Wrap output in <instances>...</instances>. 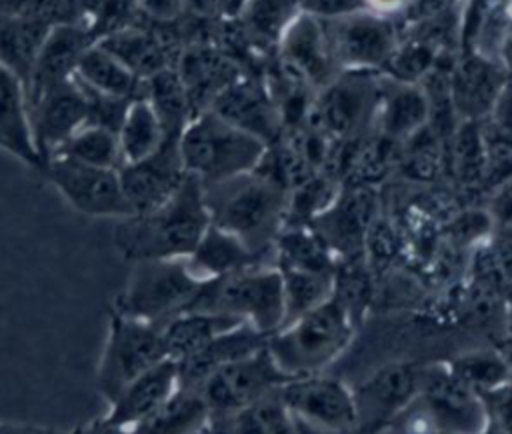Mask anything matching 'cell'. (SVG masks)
Returning <instances> with one entry per match:
<instances>
[{
    "instance_id": "1",
    "label": "cell",
    "mask_w": 512,
    "mask_h": 434,
    "mask_svg": "<svg viewBox=\"0 0 512 434\" xmlns=\"http://www.w3.org/2000/svg\"><path fill=\"white\" fill-rule=\"evenodd\" d=\"M208 226L210 212L204 186L188 174L158 208L120 218L112 230V244L130 264L188 258Z\"/></svg>"
},
{
    "instance_id": "2",
    "label": "cell",
    "mask_w": 512,
    "mask_h": 434,
    "mask_svg": "<svg viewBox=\"0 0 512 434\" xmlns=\"http://www.w3.org/2000/svg\"><path fill=\"white\" fill-rule=\"evenodd\" d=\"M210 222L240 238L254 254L272 260V246L286 224L288 190L252 170L204 186Z\"/></svg>"
},
{
    "instance_id": "3",
    "label": "cell",
    "mask_w": 512,
    "mask_h": 434,
    "mask_svg": "<svg viewBox=\"0 0 512 434\" xmlns=\"http://www.w3.org/2000/svg\"><path fill=\"white\" fill-rule=\"evenodd\" d=\"M354 318L332 296L268 336L266 348L290 380L324 372L352 342Z\"/></svg>"
},
{
    "instance_id": "4",
    "label": "cell",
    "mask_w": 512,
    "mask_h": 434,
    "mask_svg": "<svg viewBox=\"0 0 512 434\" xmlns=\"http://www.w3.org/2000/svg\"><path fill=\"white\" fill-rule=\"evenodd\" d=\"M266 148L268 144L210 110L198 112L178 138L182 166L202 186L252 172Z\"/></svg>"
},
{
    "instance_id": "5",
    "label": "cell",
    "mask_w": 512,
    "mask_h": 434,
    "mask_svg": "<svg viewBox=\"0 0 512 434\" xmlns=\"http://www.w3.org/2000/svg\"><path fill=\"white\" fill-rule=\"evenodd\" d=\"M186 310L228 314L270 336L284 324L282 272L274 262H258L208 280Z\"/></svg>"
},
{
    "instance_id": "6",
    "label": "cell",
    "mask_w": 512,
    "mask_h": 434,
    "mask_svg": "<svg viewBox=\"0 0 512 434\" xmlns=\"http://www.w3.org/2000/svg\"><path fill=\"white\" fill-rule=\"evenodd\" d=\"M204 280L188 266L186 258L132 262L126 284L112 302V312L162 324L186 310L196 298Z\"/></svg>"
},
{
    "instance_id": "7",
    "label": "cell",
    "mask_w": 512,
    "mask_h": 434,
    "mask_svg": "<svg viewBox=\"0 0 512 434\" xmlns=\"http://www.w3.org/2000/svg\"><path fill=\"white\" fill-rule=\"evenodd\" d=\"M384 72H338L310 102L304 124L336 142L356 140L374 130Z\"/></svg>"
},
{
    "instance_id": "8",
    "label": "cell",
    "mask_w": 512,
    "mask_h": 434,
    "mask_svg": "<svg viewBox=\"0 0 512 434\" xmlns=\"http://www.w3.org/2000/svg\"><path fill=\"white\" fill-rule=\"evenodd\" d=\"M166 360L160 324L110 310L108 330L96 364V386L110 404L134 378Z\"/></svg>"
},
{
    "instance_id": "9",
    "label": "cell",
    "mask_w": 512,
    "mask_h": 434,
    "mask_svg": "<svg viewBox=\"0 0 512 434\" xmlns=\"http://www.w3.org/2000/svg\"><path fill=\"white\" fill-rule=\"evenodd\" d=\"M40 174L56 188L62 200L90 218H126L132 212L116 168H100L70 158H48Z\"/></svg>"
},
{
    "instance_id": "10",
    "label": "cell",
    "mask_w": 512,
    "mask_h": 434,
    "mask_svg": "<svg viewBox=\"0 0 512 434\" xmlns=\"http://www.w3.org/2000/svg\"><path fill=\"white\" fill-rule=\"evenodd\" d=\"M324 30L338 72H384L400 40L394 22L370 10L328 20Z\"/></svg>"
},
{
    "instance_id": "11",
    "label": "cell",
    "mask_w": 512,
    "mask_h": 434,
    "mask_svg": "<svg viewBox=\"0 0 512 434\" xmlns=\"http://www.w3.org/2000/svg\"><path fill=\"white\" fill-rule=\"evenodd\" d=\"M286 380L264 344L260 350L212 372L196 390L208 404L210 416H220L274 394Z\"/></svg>"
},
{
    "instance_id": "12",
    "label": "cell",
    "mask_w": 512,
    "mask_h": 434,
    "mask_svg": "<svg viewBox=\"0 0 512 434\" xmlns=\"http://www.w3.org/2000/svg\"><path fill=\"white\" fill-rule=\"evenodd\" d=\"M378 216L380 194L376 186L342 182L336 198L310 226L340 262L364 256L366 234Z\"/></svg>"
},
{
    "instance_id": "13",
    "label": "cell",
    "mask_w": 512,
    "mask_h": 434,
    "mask_svg": "<svg viewBox=\"0 0 512 434\" xmlns=\"http://www.w3.org/2000/svg\"><path fill=\"white\" fill-rule=\"evenodd\" d=\"M278 396L292 418L318 430L338 434L358 424L354 392L324 372L286 380L278 388Z\"/></svg>"
},
{
    "instance_id": "14",
    "label": "cell",
    "mask_w": 512,
    "mask_h": 434,
    "mask_svg": "<svg viewBox=\"0 0 512 434\" xmlns=\"http://www.w3.org/2000/svg\"><path fill=\"white\" fill-rule=\"evenodd\" d=\"M274 72L310 92L324 88L336 74L324 22L300 12L274 50Z\"/></svg>"
},
{
    "instance_id": "15",
    "label": "cell",
    "mask_w": 512,
    "mask_h": 434,
    "mask_svg": "<svg viewBox=\"0 0 512 434\" xmlns=\"http://www.w3.org/2000/svg\"><path fill=\"white\" fill-rule=\"evenodd\" d=\"M418 396L430 422L448 434H480L486 428L488 412L472 386L462 382L450 368L420 372Z\"/></svg>"
},
{
    "instance_id": "16",
    "label": "cell",
    "mask_w": 512,
    "mask_h": 434,
    "mask_svg": "<svg viewBox=\"0 0 512 434\" xmlns=\"http://www.w3.org/2000/svg\"><path fill=\"white\" fill-rule=\"evenodd\" d=\"M208 110L268 146L284 132L280 108L270 84L264 74H256L254 70L244 72L224 88Z\"/></svg>"
},
{
    "instance_id": "17",
    "label": "cell",
    "mask_w": 512,
    "mask_h": 434,
    "mask_svg": "<svg viewBox=\"0 0 512 434\" xmlns=\"http://www.w3.org/2000/svg\"><path fill=\"white\" fill-rule=\"evenodd\" d=\"M178 138L180 136H166L156 152L118 168L124 196L134 214L164 204L188 176L182 166Z\"/></svg>"
},
{
    "instance_id": "18",
    "label": "cell",
    "mask_w": 512,
    "mask_h": 434,
    "mask_svg": "<svg viewBox=\"0 0 512 434\" xmlns=\"http://www.w3.org/2000/svg\"><path fill=\"white\" fill-rule=\"evenodd\" d=\"M34 146L42 164L86 124V100L76 78L46 90L28 102Z\"/></svg>"
},
{
    "instance_id": "19",
    "label": "cell",
    "mask_w": 512,
    "mask_h": 434,
    "mask_svg": "<svg viewBox=\"0 0 512 434\" xmlns=\"http://www.w3.org/2000/svg\"><path fill=\"white\" fill-rule=\"evenodd\" d=\"M506 78L508 72L498 62L474 52H460L454 58L448 78V94L456 120H486Z\"/></svg>"
},
{
    "instance_id": "20",
    "label": "cell",
    "mask_w": 512,
    "mask_h": 434,
    "mask_svg": "<svg viewBox=\"0 0 512 434\" xmlns=\"http://www.w3.org/2000/svg\"><path fill=\"white\" fill-rule=\"evenodd\" d=\"M176 70L196 116L208 110L214 98L250 68L214 44H194L182 50Z\"/></svg>"
},
{
    "instance_id": "21",
    "label": "cell",
    "mask_w": 512,
    "mask_h": 434,
    "mask_svg": "<svg viewBox=\"0 0 512 434\" xmlns=\"http://www.w3.org/2000/svg\"><path fill=\"white\" fill-rule=\"evenodd\" d=\"M94 44L86 24H52L36 56L30 82L26 86L28 102L46 90L74 78L82 54Z\"/></svg>"
},
{
    "instance_id": "22",
    "label": "cell",
    "mask_w": 512,
    "mask_h": 434,
    "mask_svg": "<svg viewBox=\"0 0 512 434\" xmlns=\"http://www.w3.org/2000/svg\"><path fill=\"white\" fill-rule=\"evenodd\" d=\"M180 388L178 366L166 358L134 378L110 404L104 414L106 420L124 428H136L150 414H154Z\"/></svg>"
},
{
    "instance_id": "23",
    "label": "cell",
    "mask_w": 512,
    "mask_h": 434,
    "mask_svg": "<svg viewBox=\"0 0 512 434\" xmlns=\"http://www.w3.org/2000/svg\"><path fill=\"white\" fill-rule=\"evenodd\" d=\"M430 98L420 82H402L384 74L374 130L406 142L430 124Z\"/></svg>"
},
{
    "instance_id": "24",
    "label": "cell",
    "mask_w": 512,
    "mask_h": 434,
    "mask_svg": "<svg viewBox=\"0 0 512 434\" xmlns=\"http://www.w3.org/2000/svg\"><path fill=\"white\" fill-rule=\"evenodd\" d=\"M0 150L40 172L42 158L34 146L24 84L0 66Z\"/></svg>"
},
{
    "instance_id": "25",
    "label": "cell",
    "mask_w": 512,
    "mask_h": 434,
    "mask_svg": "<svg viewBox=\"0 0 512 434\" xmlns=\"http://www.w3.org/2000/svg\"><path fill=\"white\" fill-rule=\"evenodd\" d=\"M266 340L268 336H264L246 322L226 330L196 354L176 362L180 386L198 388L212 372L260 350L266 344Z\"/></svg>"
},
{
    "instance_id": "26",
    "label": "cell",
    "mask_w": 512,
    "mask_h": 434,
    "mask_svg": "<svg viewBox=\"0 0 512 434\" xmlns=\"http://www.w3.org/2000/svg\"><path fill=\"white\" fill-rule=\"evenodd\" d=\"M238 324H242V320L228 314L208 310H182L160 324L166 358L180 362Z\"/></svg>"
},
{
    "instance_id": "27",
    "label": "cell",
    "mask_w": 512,
    "mask_h": 434,
    "mask_svg": "<svg viewBox=\"0 0 512 434\" xmlns=\"http://www.w3.org/2000/svg\"><path fill=\"white\" fill-rule=\"evenodd\" d=\"M420 372L410 364H388L376 370L360 388L356 396L358 422L362 414L390 416L402 410L418 396Z\"/></svg>"
},
{
    "instance_id": "28",
    "label": "cell",
    "mask_w": 512,
    "mask_h": 434,
    "mask_svg": "<svg viewBox=\"0 0 512 434\" xmlns=\"http://www.w3.org/2000/svg\"><path fill=\"white\" fill-rule=\"evenodd\" d=\"M186 262L200 280L208 282L244 270L252 264L272 260L260 258L240 238L210 222V226L206 228L204 236L196 244L194 252L186 258Z\"/></svg>"
},
{
    "instance_id": "29",
    "label": "cell",
    "mask_w": 512,
    "mask_h": 434,
    "mask_svg": "<svg viewBox=\"0 0 512 434\" xmlns=\"http://www.w3.org/2000/svg\"><path fill=\"white\" fill-rule=\"evenodd\" d=\"M444 162L446 172L460 190L484 192V120H462L454 126L444 144Z\"/></svg>"
},
{
    "instance_id": "30",
    "label": "cell",
    "mask_w": 512,
    "mask_h": 434,
    "mask_svg": "<svg viewBox=\"0 0 512 434\" xmlns=\"http://www.w3.org/2000/svg\"><path fill=\"white\" fill-rule=\"evenodd\" d=\"M50 28L52 22L44 18L0 14V66L12 72L24 88Z\"/></svg>"
},
{
    "instance_id": "31",
    "label": "cell",
    "mask_w": 512,
    "mask_h": 434,
    "mask_svg": "<svg viewBox=\"0 0 512 434\" xmlns=\"http://www.w3.org/2000/svg\"><path fill=\"white\" fill-rule=\"evenodd\" d=\"M300 12V0H246L236 22L252 54L274 56L282 34Z\"/></svg>"
},
{
    "instance_id": "32",
    "label": "cell",
    "mask_w": 512,
    "mask_h": 434,
    "mask_svg": "<svg viewBox=\"0 0 512 434\" xmlns=\"http://www.w3.org/2000/svg\"><path fill=\"white\" fill-rule=\"evenodd\" d=\"M202 434H294V418L276 390L236 412L210 416Z\"/></svg>"
},
{
    "instance_id": "33",
    "label": "cell",
    "mask_w": 512,
    "mask_h": 434,
    "mask_svg": "<svg viewBox=\"0 0 512 434\" xmlns=\"http://www.w3.org/2000/svg\"><path fill=\"white\" fill-rule=\"evenodd\" d=\"M82 84L102 94L138 100L146 96V80L128 70L116 56L100 44H92L80 58L76 74Z\"/></svg>"
},
{
    "instance_id": "34",
    "label": "cell",
    "mask_w": 512,
    "mask_h": 434,
    "mask_svg": "<svg viewBox=\"0 0 512 434\" xmlns=\"http://www.w3.org/2000/svg\"><path fill=\"white\" fill-rule=\"evenodd\" d=\"M210 408L196 388L180 386L154 414L132 428V434H202Z\"/></svg>"
},
{
    "instance_id": "35",
    "label": "cell",
    "mask_w": 512,
    "mask_h": 434,
    "mask_svg": "<svg viewBox=\"0 0 512 434\" xmlns=\"http://www.w3.org/2000/svg\"><path fill=\"white\" fill-rule=\"evenodd\" d=\"M272 262L278 268L326 272L336 270V258L310 224H286L274 246Z\"/></svg>"
},
{
    "instance_id": "36",
    "label": "cell",
    "mask_w": 512,
    "mask_h": 434,
    "mask_svg": "<svg viewBox=\"0 0 512 434\" xmlns=\"http://www.w3.org/2000/svg\"><path fill=\"white\" fill-rule=\"evenodd\" d=\"M144 98L154 108L166 136H180L186 124L194 118L192 104L176 66L164 68L146 78Z\"/></svg>"
},
{
    "instance_id": "37",
    "label": "cell",
    "mask_w": 512,
    "mask_h": 434,
    "mask_svg": "<svg viewBox=\"0 0 512 434\" xmlns=\"http://www.w3.org/2000/svg\"><path fill=\"white\" fill-rule=\"evenodd\" d=\"M118 146L122 164L138 162L160 148L166 134L146 98L132 100L118 128Z\"/></svg>"
},
{
    "instance_id": "38",
    "label": "cell",
    "mask_w": 512,
    "mask_h": 434,
    "mask_svg": "<svg viewBox=\"0 0 512 434\" xmlns=\"http://www.w3.org/2000/svg\"><path fill=\"white\" fill-rule=\"evenodd\" d=\"M444 140L428 124L402 142V154L396 172L416 184H432L446 172Z\"/></svg>"
},
{
    "instance_id": "39",
    "label": "cell",
    "mask_w": 512,
    "mask_h": 434,
    "mask_svg": "<svg viewBox=\"0 0 512 434\" xmlns=\"http://www.w3.org/2000/svg\"><path fill=\"white\" fill-rule=\"evenodd\" d=\"M280 272L284 284V324L332 298L334 272L326 274L292 268H280Z\"/></svg>"
},
{
    "instance_id": "40",
    "label": "cell",
    "mask_w": 512,
    "mask_h": 434,
    "mask_svg": "<svg viewBox=\"0 0 512 434\" xmlns=\"http://www.w3.org/2000/svg\"><path fill=\"white\" fill-rule=\"evenodd\" d=\"M54 156L70 158L80 164L100 166V168H120L122 156L118 146V136L112 130L84 124L78 128L58 150ZM50 156V158H54Z\"/></svg>"
},
{
    "instance_id": "41",
    "label": "cell",
    "mask_w": 512,
    "mask_h": 434,
    "mask_svg": "<svg viewBox=\"0 0 512 434\" xmlns=\"http://www.w3.org/2000/svg\"><path fill=\"white\" fill-rule=\"evenodd\" d=\"M448 368L476 392L496 390L510 376L508 362L500 354L488 350L460 354Z\"/></svg>"
},
{
    "instance_id": "42",
    "label": "cell",
    "mask_w": 512,
    "mask_h": 434,
    "mask_svg": "<svg viewBox=\"0 0 512 434\" xmlns=\"http://www.w3.org/2000/svg\"><path fill=\"white\" fill-rule=\"evenodd\" d=\"M486 176L484 192H494L512 180V134L500 132L484 120Z\"/></svg>"
},
{
    "instance_id": "43",
    "label": "cell",
    "mask_w": 512,
    "mask_h": 434,
    "mask_svg": "<svg viewBox=\"0 0 512 434\" xmlns=\"http://www.w3.org/2000/svg\"><path fill=\"white\" fill-rule=\"evenodd\" d=\"M76 82L80 84L84 100H86V124H94V126L106 128V130H112L118 134V128H120L132 100L92 90L86 84H82L78 78H76Z\"/></svg>"
},
{
    "instance_id": "44",
    "label": "cell",
    "mask_w": 512,
    "mask_h": 434,
    "mask_svg": "<svg viewBox=\"0 0 512 434\" xmlns=\"http://www.w3.org/2000/svg\"><path fill=\"white\" fill-rule=\"evenodd\" d=\"M300 10L322 22H328L368 8L366 0H300Z\"/></svg>"
},
{
    "instance_id": "45",
    "label": "cell",
    "mask_w": 512,
    "mask_h": 434,
    "mask_svg": "<svg viewBox=\"0 0 512 434\" xmlns=\"http://www.w3.org/2000/svg\"><path fill=\"white\" fill-rule=\"evenodd\" d=\"M492 226L512 242V180L492 192V208L488 210Z\"/></svg>"
},
{
    "instance_id": "46",
    "label": "cell",
    "mask_w": 512,
    "mask_h": 434,
    "mask_svg": "<svg viewBox=\"0 0 512 434\" xmlns=\"http://www.w3.org/2000/svg\"><path fill=\"white\" fill-rule=\"evenodd\" d=\"M486 122L500 132L512 134V76L502 84Z\"/></svg>"
},
{
    "instance_id": "47",
    "label": "cell",
    "mask_w": 512,
    "mask_h": 434,
    "mask_svg": "<svg viewBox=\"0 0 512 434\" xmlns=\"http://www.w3.org/2000/svg\"><path fill=\"white\" fill-rule=\"evenodd\" d=\"M136 4L152 22H176L184 12V0H136Z\"/></svg>"
},
{
    "instance_id": "48",
    "label": "cell",
    "mask_w": 512,
    "mask_h": 434,
    "mask_svg": "<svg viewBox=\"0 0 512 434\" xmlns=\"http://www.w3.org/2000/svg\"><path fill=\"white\" fill-rule=\"evenodd\" d=\"M70 434H132V430L124 428V426H118V424H112L110 420L100 416V418H94V420L74 428Z\"/></svg>"
},
{
    "instance_id": "49",
    "label": "cell",
    "mask_w": 512,
    "mask_h": 434,
    "mask_svg": "<svg viewBox=\"0 0 512 434\" xmlns=\"http://www.w3.org/2000/svg\"><path fill=\"white\" fill-rule=\"evenodd\" d=\"M2 434H58V432H56V430H52V428H46V426L4 422V426H2Z\"/></svg>"
},
{
    "instance_id": "50",
    "label": "cell",
    "mask_w": 512,
    "mask_h": 434,
    "mask_svg": "<svg viewBox=\"0 0 512 434\" xmlns=\"http://www.w3.org/2000/svg\"><path fill=\"white\" fill-rule=\"evenodd\" d=\"M450 0H418L420 16H438L448 8Z\"/></svg>"
},
{
    "instance_id": "51",
    "label": "cell",
    "mask_w": 512,
    "mask_h": 434,
    "mask_svg": "<svg viewBox=\"0 0 512 434\" xmlns=\"http://www.w3.org/2000/svg\"><path fill=\"white\" fill-rule=\"evenodd\" d=\"M2 426H4V422H0V434H2Z\"/></svg>"
}]
</instances>
